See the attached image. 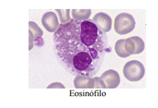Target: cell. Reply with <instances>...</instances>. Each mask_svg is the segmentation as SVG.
I'll return each mask as SVG.
<instances>
[{"instance_id":"obj_3","label":"cell","mask_w":158,"mask_h":108,"mask_svg":"<svg viewBox=\"0 0 158 108\" xmlns=\"http://www.w3.org/2000/svg\"><path fill=\"white\" fill-rule=\"evenodd\" d=\"M123 74L125 77L130 82H138L145 75V68L140 61L132 60L125 64Z\"/></svg>"},{"instance_id":"obj_9","label":"cell","mask_w":158,"mask_h":108,"mask_svg":"<svg viewBox=\"0 0 158 108\" xmlns=\"http://www.w3.org/2000/svg\"><path fill=\"white\" fill-rule=\"evenodd\" d=\"M115 51L117 55L123 58L127 57L130 55L125 49V39L117 40L115 44Z\"/></svg>"},{"instance_id":"obj_5","label":"cell","mask_w":158,"mask_h":108,"mask_svg":"<svg viewBox=\"0 0 158 108\" xmlns=\"http://www.w3.org/2000/svg\"><path fill=\"white\" fill-rule=\"evenodd\" d=\"M145 44L143 40L139 36H132L125 39V49L130 55H137L142 52Z\"/></svg>"},{"instance_id":"obj_4","label":"cell","mask_w":158,"mask_h":108,"mask_svg":"<svg viewBox=\"0 0 158 108\" xmlns=\"http://www.w3.org/2000/svg\"><path fill=\"white\" fill-rule=\"evenodd\" d=\"M120 82L119 74L114 70H108L99 78L100 85L103 89H115L119 85Z\"/></svg>"},{"instance_id":"obj_11","label":"cell","mask_w":158,"mask_h":108,"mask_svg":"<svg viewBox=\"0 0 158 108\" xmlns=\"http://www.w3.org/2000/svg\"><path fill=\"white\" fill-rule=\"evenodd\" d=\"M101 86L99 83V77H91L89 80L87 88L94 89V88H100Z\"/></svg>"},{"instance_id":"obj_2","label":"cell","mask_w":158,"mask_h":108,"mask_svg":"<svg viewBox=\"0 0 158 108\" xmlns=\"http://www.w3.org/2000/svg\"><path fill=\"white\" fill-rule=\"evenodd\" d=\"M135 25V20L132 15L121 13L116 16L114 20V29L117 34L125 35L134 30Z\"/></svg>"},{"instance_id":"obj_6","label":"cell","mask_w":158,"mask_h":108,"mask_svg":"<svg viewBox=\"0 0 158 108\" xmlns=\"http://www.w3.org/2000/svg\"><path fill=\"white\" fill-rule=\"evenodd\" d=\"M92 21L100 30L105 34L111 30L112 20L110 16L105 13H98L93 18Z\"/></svg>"},{"instance_id":"obj_7","label":"cell","mask_w":158,"mask_h":108,"mask_svg":"<svg viewBox=\"0 0 158 108\" xmlns=\"http://www.w3.org/2000/svg\"><path fill=\"white\" fill-rule=\"evenodd\" d=\"M42 23L46 29L50 32L56 31L59 27L55 13L52 12L46 13L42 18Z\"/></svg>"},{"instance_id":"obj_10","label":"cell","mask_w":158,"mask_h":108,"mask_svg":"<svg viewBox=\"0 0 158 108\" xmlns=\"http://www.w3.org/2000/svg\"><path fill=\"white\" fill-rule=\"evenodd\" d=\"M90 77L77 76L75 80V85L76 88L86 89L90 80Z\"/></svg>"},{"instance_id":"obj_1","label":"cell","mask_w":158,"mask_h":108,"mask_svg":"<svg viewBox=\"0 0 158 108\" xmlns=\"http://www.w3.org/2000/svg\"><path fill=\"white\" fill-rule=\"evenodd\" d=\"M54 50L60 64L75 76L96 75L106 53L111 51L107 34L92 20H70L53 35Z\"/></svg>"},{"instance_id":"obj_8","label":"cell","mask_w":158,"mask_h":108,"mask_svg":"<svg viewBox=\"0 0 158 108\" xmlns=\"http://www.w3.org/2000/svg\"><path fill=\"white\" fill-rule=\"evenodd\" d=\"M91 14V10H73V15L74 20L79 21L87 20Z\"/></svg>"}]
</instances>
